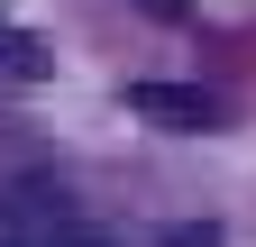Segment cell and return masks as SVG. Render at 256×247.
<instances>
[{"mask_svg": "<svg viewBox=\"0 0 256 247\" xmlns=\"http://www.w3.org/2000/svg\"><path fill=\"white\" fill-rule=\"evenodd\" d=\"M128 110L156 119V128H220V119H229V101L202 92V82H138V92H128Z\"/></svg>", "mask_w": 256, "mask_h": 247, "instance_id": "obj_1", "label": "cell"}, {"mask_svg": "<svg viewBox=\"0 0 256 247\" xmlns=\"http://www.w3.org/2000/svg\"><path fill=\"white\" fill-rule=\"evenodd\" d=\"M0 74H10V82H37V74H46V37H28V28H0Z\"/></svg>", "mask_w": 256, "mask_h": 247, "instance_id": "obj_2", "label": "cell"}, {"mask_svg": "<svg viewBox=\"0 0 256 247\" xmlns=\"http://www.w3.org/2000/svg\"><path fill=\"white\" fill-rule=\"evenodd\" d=\"M138 10H146V18H183V0H138Z\"/></svg>", "mask_w": 256, "mask_h": 247, "instance_id": "obj_3", "label": "cell"}]
</instances>
